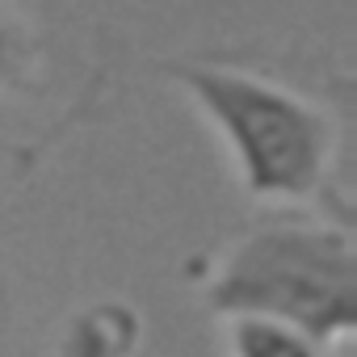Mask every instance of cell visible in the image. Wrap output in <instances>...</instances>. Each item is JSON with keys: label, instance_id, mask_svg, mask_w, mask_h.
Instances as JSON below:
<instances>
[{"label": "cell", "instance_id": "cell-1", "mask_svg": "<svg viewBox=\"0 0 357 357\" xmlns=\"http://www.w3.org/2000/svg\"><path fill=\"white\" fill-rule=\"evenodd\" d=\"M211 307L227 319H269L328 349L357 332V244L328 223L261 227L231 248L211 282Z\"/></svg>", "mask_w": 357, "mask_h": 357}, {"label": "cell", "instance_id": "cell-2", "mask_svg": "<svg viewBox=\"0 0 357 357\" xmlns=\"http://www.w3.org/2000/svg\"><path fill=\"white\" fill-rule=\"evenodd\" d=\"M176 80L223 135L252 198H311L332 164V118L290 89L236 68H181Z\"/></svg>", "mask_w": 357, "mask_h": 357}, {"label": "cell", "instance_id": "cell-3", "mask_svg": "<svg viewBox=\"0 0 357 357\" xmlns=\"http://www.w3.org/2000/svg\"><path fill=\"white\" fill-rule=\"evenodd\" d=\"M231 357H324V349L269 319H231Z\"/></svg>", "mask_w": 357, "mask_h": 357}]
</instances>
